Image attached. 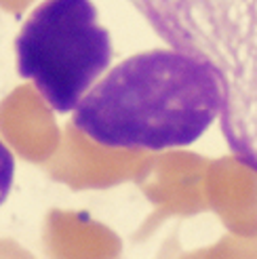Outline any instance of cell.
<instances>
[{"label":"cell","instance_id":"obj_1","mask_svg":"<svg viewBox=\"0 0 257 259\" xmlns=\"http://www.w3.org/2000/svg\"><path fill=\"white\" fill-rule=\"evenodd\" d=\"M224 112L220 74L175 49L137 53L110 70L74 110V128L112 150H169L198 141Z\"/></svg>","mask_w":257,"mask_h":259},{"label":"cell","instance_id":"obj_2","mask_svg":"<svg viewBox=\"0 0 257 259\" xmlns=\"http://www.w3.org/2000/svg\"><path fill=\"white\" fill-rule=\"evenodd\" d=\"M175 51L220 74L222 133L240 164L257 173V0H128Z\"/></svg>","mask_w":257,"mask_h":259},{"label":"cell","instance_id":"obj_3","mask_svg":"<svg viewBox=\"0 0 257 259\" xmlns=\"http://www.w3.org/2000/svg\"><path fill=\"white\" fill-rule=\"evenodd\" d=\"M17 72L59 114L74 112L112 61L91 0H42L15 38Z\"/></svg>","mask_w":257,"mask_h":259},{"label":"cell","instance_id":"obj_4","mask_svg":"<svg viewBox=\"0 0 257 259\" xmlns=\"http://www.w3.org/2000/svg\"><path fill=\"white\" fill-rule=\"evenodd\" d=\"M61 226L49 224L45 232V251L49 259H118L120 240L108 230L93 228L80 232Z\"/></svg>","mask_w":257,"mask_h":259},{"label":"cell","instance_id":"obj_5","mask_svg":"<svg viewBox=\"0 0 257 259\" xmlns=\"http://www.w3.org/2000/svg\"><path fill=\"white\" fill-rule=\"evenodd\" d=\"M13 177H15V158L7 144L0 139V204H3L13 188Z\"/></svg>","mask_w":257,"mask_h":259},{"label":"cell","instance_id":"obj_6","mask_svg":"<svg viewBox=\"0 0 257 259\" xmlns=\"http://www.w3.org/2000/svg\"><path fill=\"white\" fill-rule=\"evenodd\" d=\"M0 259H34L23 247L13 240H0Z\"/></svg>","mask_w":257,"mask_h":259}]
</instances>
